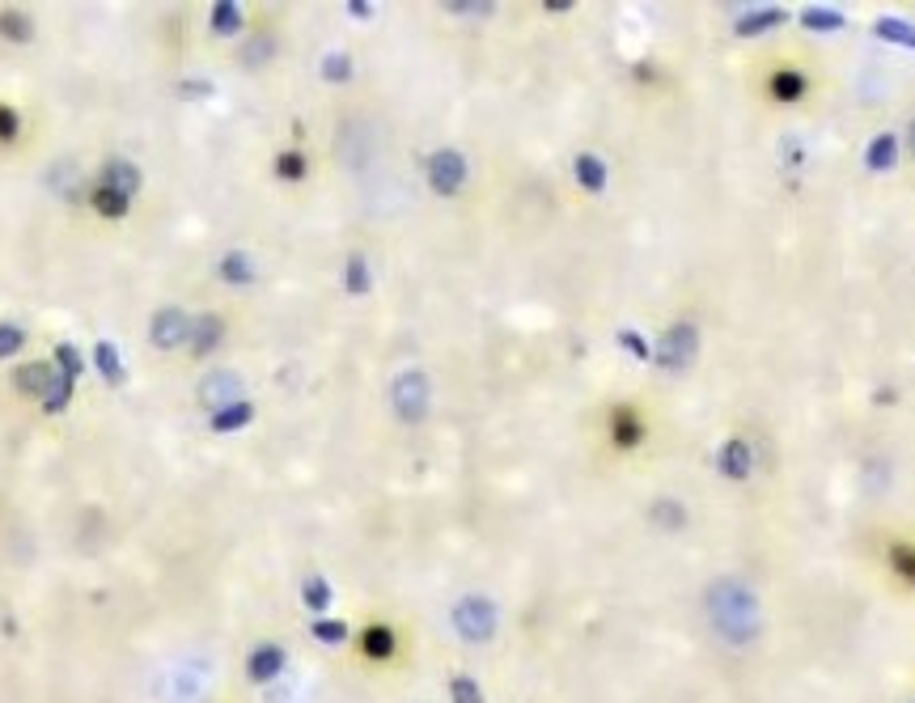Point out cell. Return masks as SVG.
Listing matches in <instances>:
<instances>
[{"mask_svg": "<svg viewBox=\"0 0 915 703\" xmlns=\"http://www.w3.org/2000/svg\"><path fill=\"white\" fill-rule=\"evenodd\" d=\"M704 615L712 636L729 648H750L763 632V606L759 593L738 576H716L704 589Z\"/></svg>", "mask_w": 915, "mask_h": 703, "instance_id": "6da1fadb", "label": "cell"}, {"mask_svg": "<svg viewBox=\"0 0 915 703\" xmlns=\"http://www.w3.org/2000/svg\"><path fill=\"white\" fill-rule=\"evenodd\" d=\"M450 619H454V632L466 644H488L500 627V610L492 598H483V593H466V598H458Z\"/></svg>", "mask_w": 915, "mask_h": 703, "instance_id": "7a4b0ae2", "label": "cell"}, {"mask_svg": "<svg viewBox=\"0 0 915 703\" xmlns=\"http://www.w3.org/2000/svg\"><path fill=\"white\" fill-rule=\"evenodd\" d=\"M390 403H394V416H399V420L420 424L428 416V407H433V386H428V377L420 369H407V373L394 377Z\"/></svg>", "mask_w": 915, "mask_h": 703, "instance_id": "3957f363", "label": "cell"}, {"mask_svg": "<svg viewBox=\"0 0 915 703\" xmlns=\"http://www.w3.org/2000/svg\"><path fill=\"white\" fill-rule=\"evenodd\" d=\"M810 72H805L797 60H780L776 68L767 72V81H763V94L776 102V106H797L810 98Z\"/></svg>", "mask_w": 915, "mask_h": 703, "instance_id": "277c9868", "label": "cell"}, {"mask_svg": "<svg viewBox=\"0 0 915 703\" xmlns=\"http://www.w3.org/2000/svg\"><path fill=\"white\" fill-rule=\"evenodd\" d=\"M695 344H699V335H695L691 322H674V327L661 335V344H657V365L666 373H683L691 365V356H695Z\"/></svg>", "mask_w": 915, "mask_h": 703, "instance_id": "5b68a950", "label": "cell"}, {"mask_svg": "<svg viewBox=\"0 0 915 703\" xmlns=\"http://www.w3.org/2000/svg\"><path fill=\"white\" fill-rule=\"evenodd\" d=\"M606 432H610V445L623 449V454H632V449H640L644 437H649V424H644V416L632 403H619V407H610Z\"/></svg>", "mask_w": 915, "mask_h": 703, "instance_id": "8992f818", "label": "cell"}, {"mask_svg": "<svg viewBox=\"0 0 915 703\" xmlns=\"http://www.w3.org/2000/svg\"><path fill=\"white\" fill-rule=\"evenodd\" d=\"M428 183L437 195H458L466 187V157L458 149H437L428 157Z\"/></svg>", "mask_w": 915, "mask_h": 703, "instance_id": "52a82bcc", "label": "cell"}, {"mask_svg": "<svg viewBox=\"0 0 915 703\" xmlns=\"http://www.w3.org/2000/svg\"><path fill=\"white\" fill-rule=\"evenodd\" d=\"M149 335H153V344H157L161 352H170V348H178V344H187V335H191V318H187L183 310H178V305H166V310H157V314H153Z\"/></svg>", "mask_w": 915, "mask_h": 703, "instance_id": "ba28073f", "label": "cell"}, {"mask_svg": "<svg viewBox=\"0 0 915 703\" xmlns=\"http://www.w3.org/2000/svg\"><path fill=\"white\" fill-rule=\"evenodd\" d=\"M886 572L903 589L915 593V538H890L886 543Z\"/></svg>", "mask_w": 915, "mask_h": 703, "instance_id": "9c48e42d", "label": "cell"}, {"mask_svg": "<svg viewBox=\"0 0 915 703\" xmlns=\"http://www.w3.org/2000/svg\"><path fill=\"white\" fill-rule=\"evenodd\" d=\"M361 657L365 661H390L394 653H399V632H394L390 623H365V632H361Z\"/></svg>", "mask_w": 915, "mask_h": 703, "instance_id": "30bf717a", "label": "cell"}, {"mask_svg": "<svg viewBox=\"0 0 915 703\" xmlns=\"http://www.w3.org/2000/svg\"><path fill=\"white\" fill-rule=\"evenodd\" d=\"M716 471H721L729 483H746L750 479V445L742 437H729L721 449H716Z\"/></svg>", "mask_w": 915, "mask_h": 703, "instance_id": "8fae6325", "label": "cell"}, {"mask_svg": "<svg viewBox=\"0 0 915 703\" xmlns=\"http://www.w3.org/2000/svg\"><path fill=\"white\" fill-rule=\"evenodd\" d=\"M238 390H242V382H238V373H212L208 382L195 390L200 394V403L204 407H212V411H225L229 403H238Z\"/></svg>", "mask_w": 915, "mask_h": 703, "instance_id": "7c38bea8", "label": "cell"}, {"mask_svg": "<svg viewBox=\"0 0 915 703\" xmlns=\"http://www.w3.org/2000/svg\"><path fill=\"white\" fill-rule=\"evenodd\" d=\"M225 339V322L217 318V314H195L191 318V335H187V344H191V352L195 356H204V352H212Z\"/></svg>", "mask_w": 915, "mask_h": 703, "instance_id": "4fadbf2b", "label": "cell"}, {"mask_svg": "<svg viewBox=\"0 0 915 703\" xmlns=\"http://www.w3.org/2000/svg\"><path fill=\"white\" fill-rule=\"evenodd\" d=\"M284 670V648L280 644H259L255 653H250V661H246V674H250V682H272L276 674Z\"/></svg>", "mask_w": 915, "mask_h": 703, "instance_id": "5bb4252c", "label": "cell"}, {"mask_svg": "<svg viewBox=\"0 0 915 703\" xmlns=\"http://www.w3.org/2000/svg\"><path fill=\"white\" fill-rule=\"evenodd\" d=\"M51 382H56V369L43 365V360H34V365H22V369L13 373V386L22 390V394H39V399L51 390Z\"/></svg>", "mask_w": 915, "mask_h": 703, "instance_id": "9a60e30c", "label": "cell"}, {"mask_svg": "<svg viewBox=\"0 0 915 703\" xmlns=\"http://www.w3.org/2000/svg\"><path fill=\"white\" fill-rule=\"evenodd\" d=\"M649 521L661 530H683L687 526V504L683 500H674V496H661L649 504Z\"/></svg>", "mask_w": 915, "mask_h": 703, "instance_id": "2e32d148", "label": "cell"}, {"mask_svg": "<svg viewBox=\"0 0 915 703\" xmlns=\"http://www.w3.org/2000/svg\"><path fill=\"white\" fill-rule=\"evenodd\" d=\"M894 161H899V136H894V132L873 136L869 153H865V166H869L873 174H882V170H890V166H894Z\"/></svg>", "mask_w": 915, "mask_h": 703, "instance_id": "e0dca14e", "label": "cell"}, {"mask_svg": "<svg viewBox=\"0 0 915 703\" xmlns=\"http://www.w3.org/2000/svg\"><path fill=\"white\" fill-rule=\"evenodd\" d=\"M102 187H111L119 195H128L132 200V191L140 187V170L132 166V161H111V166L102 170Z\"/></svg>", "mask_w": 915, "mask_h": 703, "instance_id": "ac0fdd59", "label": "cell"}, {"mask_svg": "<svg viewBox=\"0 0 915 703\" xmlns=\"http://www.w3.org/2000/svg\"><path fill=\"white\" fill-rule=\"evenodd\" d=\"M572 170H577V183H581L585 191H602V187H606V161H602V157L581 153Z\"/></svg>", "mask_w": 915, "mask_h": 703, "instance_id": "d6986e66", "label": "cell"}, {"mask_svg": "<svg viewBox=\"0 0 915 703\" xmlns=\"http://www.w3.org/2000/svg\"><path fill=\"white\" fill-rule=\"evenodd\" d=\"M784 22H788L784 9H755V13L742 17L738 30H742V34H763V30H776V26H784Z\"/></svg>", "mask_w": 915, "mask_h": 703, "instance_id": "ffe728a7", "label": "cell"}, {"mask_svg": "<svg viewBox=\"0 0 915 703\" xmlns=\"http://www.w3.org/2000/svg\"><path fill=\"white\" fill-rule=\"evenodd\" d=\"M0 34H5L9 43H26L30 34H34V26H30V17H26V13L5 9V13H0Z\"/></svg>", "mask_w": 915, "mask_h": 703, "instance_id": "44dd1931", "label": "cell"}, {"mask_svg": "<svg viewBox=\"0 0 915 703\" xmlns=\"http://www.w3.org/2000/svg\"><path fill=\"white\" fill-rule=\"evenodd\" d=\"M221 276L233 280V284H246V280H255V263H250L242 250H229V255L221 259Z\"/></svg>", "mask_w": 915, "mask_h": 703, "instance_id": "7402d4cb", "label": "cell"}, {"mask_svg": "<svg viewBox=\"0 0 915 703\" xmlns=\"http://www.w3.org/2000/svg\"><path fill=\"white\" fill-rule=\"evenodd\" d=\"M94 360H98V369L106 373V382L119 386L123 382V365H119V356H115V344L111 339H102V344L94 348Z\"/></svg>", "mask_w": 915, "mask_h": 703, "instance_id": "603a6c76", "label": "cell"}, {"mask_svg": "<svg viewBox=\"0 0 915 703\" xmlns=\"http://www.w3.org/2000/svg\"><path fill=\"white\" fill-rule=\"evenodd\" d=\"M94 208L102 212V216H123L128 212V195H119V191H111V187H94Z\"/></svg>", "mask_w": 915, "mask_h": 703, "instance_id": "cb8c5ba5", "label": "cell"}, {"mask_svg": "<svg viewBox=\"0 0 915 703\" xmlns=\"http://www.w3.org/2000/svg\"><path fill=\"white\" fill-rule=\"evenodd\" d=\"M250 416H255V411H250V403H229L225 411H217V416H212V428H217V432H225V428H242V424H250Z\"/></svg>", "mask_w": 915, "mask_h": 703, "instance_id": "d4e9b609", "label": "cell"}, {"mask_svg": "<svg viewBox=\"0 0 915 703\" xmlns=\"http://www.w3.org/2000/svg\"><path fill=\"white\" fill-rule=\"evenodd\" d=\"M305 153H297V149H284L280 157H276V174L280 178H289V183H297V178H305Z\"/></svg>", "mask_w": 915, "mask_h": 703, "instance_id": "484cf974", "label": "cell"}, {"mask_svg": "<svg viewBox=\"0 0 915 703\" xmlns=\"http://www.w3.org/2000/svg\"><path fill=\"white\" fill-rule=\"evenodd\" d=\"M68 394H73V382H68L64 373H56V382H51V390L43 394V407L47 411H64L68 407Z\"/></svg>", "mask_w": 915, "mask_h": 703, "instance_id": "4316f807", "label": "cell"}, {"mask_svg": "<svg viewBox=\"0 0 915 703\" xmlns=\"http://www.w3.org/2000/svg\"><path fill=\"white\" fill-rule=\"evenodd\" d=\"M238 26H242L238 5H217V9H212V30H217V34H233Z\"/></svg>", "mask_w": 915, "mask_h": 703, "instance_id": "83f0119b", "label": "cell"}, {"mask_svg": "<svg viewBox=\"0 0 915 703\" xmlns=\"http://www.w3.org/2000/svg\"><path fill=\"white\" fill-rule=\"evenodd\" d=\"M450 695H454V703H483L479 682H475V678H466V674H458V678L450 682Z\"/></svg>", "mask_w": 915, "mask_h": 703, "instance_id": "f1b7e54d", "label": "cell"}, {"mask_svg": "<svg viewBox=\"0 0 915 703\" xmlns=\"http://www.w3.org/2000/svg\"><path fill=\"white\" fill-rule=\"evenodd\" d=\"M305 602H310V610H327L331 606V589H327L322 576H310V581H305Z\"/></svg>", "mask_w": 915, "mask_h": 703, "instance_id": "f546056e", "label": "cell"}, {"mask_svg": "<svg viewBox=\"0 0 915 703\" xmlns=\"http://www.w3.org/2000/svg\"><path fill=\"white\" fill-rule=\"evenodd\" d=\"M801 22L810 26V30H835V26H843V17L839 13H827V9H805Z\"/></svg>", "mask_w": 915, "mask_h": 703, "instance_id": "4dcf8cb0", "label": "cell"}, {"mask_svg": "<svg viewBox=\"0 0 915 703\" xmlns=\"http://www.w3.org/2000/svg\"><path fill=\"white\" fill-rule=\"evenodd\" d=\"M348 288H352V293H365V288H369V263L361 255L348 259Z\"/></svg>", "mask_w": 915, "mask_h": 703, "instance_id": "1f68e13d", "label": "cell"}, {"mask_svg": "<svg viewBox=\"0 0 915 703\" xmlns=\"http://www.w3.org/2000/svg\"><path fill=\"white\" fill-rule=\"evenodd\" d=\"M22 344H26L22 327H13V322H0V356H13Z\"/></svg>", "mask_w": 915, "mask_h": 703, "instance_id": "d6a6232c", "label": "cell"}, {"mask_svg": "<svg viewBox=\"0 0 915 703\" xmlns=\"http://www.w3.org/2000/svg\"><path fill=\"white\" fill-rule=\"evenodd\" d=\"M314 636H318L322 644H344V640H348V627H344V623H327V619H318V623H314Z\"/></svg>", "mask_w": 915, "mask_h": 703, "instance_id": "836d02e7", "label": "cell"}, {"mask_svg": "<svg viewBox=\"0 0 915 703\" xmlns=\"http://www.w3.org/2000/svg\"><path fill=\"white\" fill-rule=\"evenodd\" d=\"M56 360H60V365H64L60 373L68 377V382H73V377L81 373V356H77V348H73V344H60V348H56Z\"/></svg>", "mask_w": 915, "mask_h": 703, "instance_id": "e575fe53", "label": "cell"}, {"mask_svg": "<svg viewBox=\"0 0 915 703\" xmlns=\"http://www.w3.org/2000/svg\"><path fill=\"white\" fill-rule=\"evenodd\" d=\"M877 30H882V34H899L894 43H911V47H915V30H911V26H903V22H894V17H886V22H877Z\"/></svg>", "mask_w": 915, "mask_h": 703, "instance_id": "d590c367", "label": "cell"}, {"mask_svg": "<svg viewBox=\"0 0 915 703\" xmlns=\"http://www.w3.org/2000/svg\"><path fill=\"white\" fill-rule=\"evenodd\" d=\"M17 128H22V123H17V111L13 106H0V140H13Z\"/></svg>", "mask_w": 915, "mask_h": 703, "instance_id": "8d00e7d4", "label": "cell"}, {"mask_svg": "<svg viewBox=\"0 0 915 703\" xmlns=\"http://www.w3.org/2000/svg\"><path fill=\"white\" fill-rule=\"evenodd\" d=\"M322 68H327V77H335V81L348 77V60L344 56H327V64H322Z\"/></svg>", "mask_w": 915, "mask_h": 703, "instance_id": "74e56055", "label": "cell"}, {"mask_svg": "<svg viewBox=\"0 0 915 703\" xmlns=\"http://www.w3.org/2000/svg\"><path fill=\"white\" fill-rule=\"evenodd\" d=\"M619 339H623V344H627V352H636V356H649V348H644V339H640V335H632V331H623Z\"/></svg>", "mask_w": 915, "mask_h": 703, "instance_id": "f35d334b", "label": "cell"}]
</instances>
